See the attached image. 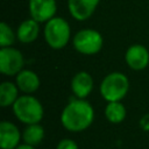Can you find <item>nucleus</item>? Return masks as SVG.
<instances>
[{
	"label": "nucleus",
	"instance_id": "obj_1",
	"mask_svg": "<svg viewBox=\"0 0 149 149\" xmlns=\"http://www.w3.org/2000/svg\"><path fill=\"white\" fill-rule=\"evenodd\" d=\"M94 120V109L85 99L71 100L61 113L62 126L71 132L79 133L87 129Z\"/></svg>",
	"mask_w": 149,
	"mask_h": 149
},
{
	"label": "nucleus",
	"instance_id": "obj_2",
	"mask_svg": "<svg viewBox=\"0 0 149 149\" xmlns=\"http://www.w3.org/2000/svg\"><path fill=\"white\" fill-rule=\"evenodd\" d=\"M12 107L15 118L24 125L40 123L43 119V106L40 100L31 94L20 95Z\"/></svg>",
	"mask_w": 149,
	"mask_h": 149
},
{
	"label": "nucleus",
	"instance_id": "obj_3",
	"mask_svg": "<svg viewBox=\"0 0 149 149\" xmlns=\"http://www.w3.org/2000/svg\"><path fill=\"white\" fill-rule=\"evenodd\" d=\"M100 94L107 101H121L129 90V80L122 72H111L100 83Z\"/></svg>",
	"mask_w": 149,
	"mask_h": 149
},
{
	"label": "nucleus",
	"instance_id": "obj_4",
	"mask_svg": "<svg viewBox=\"0 0 149 149\" xmlns=\"http://www.w3.org/2000/svg\"><path fill=\"white\" fill-rule=\"evenodd\" d=\"M43 35L47 44L51 49L54 50L63 49L68 44L71 37L70 24L65 19L55 16L48 22H45Z\"/></svg>",
	"mask_w": 149,
	"mask_h": 149
},
{
	"label": "nucleus",
	"instance_id": "obj_5",
	"mask_svg": "<svg viewBox=\"0 0 149 149\" xmlns=\"http://www.w3.org/2000/svg\"><path fill=\"white\" fill-rule=\"evenodd\" d=\"M73 48L81 55H95L102 49L104 38L95 29H81L76 33L72 40Z\"/></svg>",
	"mask_w": 149,
	"mask_h": 149
},
{
	"label": "nucleus",
	"instance_id": "obj_6",
	"mask_svg": "<svg viewBox=\"0 0 149 149\" xmlns=\"http://www.w3.org/2000/svg\"><path fill=\"white\" fill-rule=\"evenodd\" d=\"M24 58L21 51L13 47L0 49V72L5 76H16L23 70Z\"/></svg>",
	"mask_w": 149,
	"mask_h": 149
},
{
	"label": "nucleus",
	"instance_id": "obj_7",
	"mask_svg": "<svg viewBox=\"0 0 149 149\" xmlns=\"http://www.w3.org/2000/svg\"><path fill=\"white\" fill-rule=\"evenodd\" d=\"M30 17L38 23H45L56 15V0H29L28 3Z\"/></svg>",
	"mask_w": 149,
	"mask_h": 149
},
{
	"label": "nucleus",
	"instance_id": "obj_8",
	"mask_svg": "<svg viewBox=\"0 0 149 149\" xmlns=\"http://www.w3.org/2000/svg\"><path fill=\"white\" fill-rule=\"evenodd\" d=\"M125 61L132 70H143L149 65V51L142 44H133L126 50Z\"/></svg>",
	"mask_w": 149,
	"mask_h": 149
},
{
	"label": "nucleus",
	"instance_id": "obj_9",
	"mask_svg": "<svg viewBox=\"0 0 149 149\" xmlns=\"http://www.w3.org/2000/svg\"><path fill=\"white\" fill-rule=\"evenodd\" d=\"M22 139V134L17 126L10 121L0 122V148L1 149H15Z\"/></svg>",
	"mask_w": 149,
	"mask_h": 149
},
{
	"label": "nucleus",
	"instance_id": "obj_10",
	"mask_svg": "<svg viewBox=\"0 0 149 149\" xmlns=\"http://www.w3.org/2000/svg\"><path fill=\"white\" fill-rule=\"evenodd\" d=\"M100 0H68V8L77 21L87 20L95 10Z\"/></svg>",
	"mask_w": 149,
	"mask_h": 149
},
{
	"label": "nucleus",
	"instance_id": "obj_11",
	"mask_svg": "<svg viewBox=\"0 0 149 149\" xmlns=\"http://www.w3.org/2000/svg\"><path fill=\"white\" fill-rule=\"evenodd\" d=\"M93 78L86 71L77 72L71 79V91L78 99H85L93 90Z\"/></svg>",
	"mask_w": 149,
	"mask_h": 149
},
{
	"label": "nucleus",
	"instance_id": "obj_12",
	"mask_svg": "<svg viewBox=\"0 0 149 149\" xmlns=\"http://www.w3.org/2000/svg\"><path fill=\"white\" fill-rule=\"evenodd\" d=\"M15 84L24 94H31L40 87V78L33 70H22L15 76Z\"/></svg>",
	"mask_w": 149,
	"mask_h": 149
},
{
	"label": "nucleus",
	"instance_id": "obj_13",
	"mask_svg": "<svg viewBox=\"0 0 149 149\" xmlns=\"http://www.w3.org/2000/svg\"><path fill=\"white\" fill-rule=\"evenodd\" d=\"M38 33H40L38 22L30 17L22 21L19 24L16 29V38L21 43H31L37 38Z\"/></svg>",
	"mask_w": 149,
	"mask_h": 149
},
{
	"label": "nucleus",
	"instance_id": "obj_14",
	"mask_svg": "<svg viewBox=\"0 0 149 149\" xmlns=\"http://www.w3.org/2000/svg\"><path fill=\"white\" fill-rule=\"evenodd\" d=\"M19 87L16 84L12 81H3L0 85V106L1 107H9L13 106L14 102L17 100L19 95Z\"/></svg>",
	"mask_w": 149,
	"mask_h": 149
},
{
	"label": "nucleus",
	"instance_id": "obj_15",
	"mask_svg": "<svg viewBox=\"0 0 149 149\" xmlns=\"http://www.w3.org/2000/svg\"><path fill=\"white\" fill-rule=\"evenodd\" d=\"M44 139V128L40 123L27 125L22 132L23 143L37 147Z\"/></svg>",
	"mask_w": 149,
	"mask_h": 149
},
{
	"label": "nucleus",
	"instance_id": "obj_16",
	"mask_svg": "<svg viewBox=\"0 0 149 149\" xmlns=\"http://www.w3.org/2000/svg\"><path fill=\"white\" fill-rule=\"evenodd\" d=\"M126 107L121 101L107 102L105 107V116L111 123H120L126 118Z\"/></svg>",
	"mask_w": 149,
	"mask_h": 149
},
{
	"label": "nucleus",
	"instance_id": "obj_17",
	"mask_svg": "<svg viewBox=\"0 0 149 149\" xmlns=\"http://www.w3.org/2000/svg\"><path fill=\"white\" fill-rule=\"evenodd\" d=\"M15 38H16V34H14L12 28L6 22H1L0 23V47L1 48L10 47L14 43Z\"/></svg>",
	"mask_w": 149,
	"mask_h": 149
},
{
	"label": "nucleus",
	"instance_id": "obj_18",
	"mask_svg": "<svg viewBox=\"0 0 149 149\" xmlns=\"http://www.w3.org/2000/svg\"><path fill=\"white\" fill-rule=\"evenodd\" d=\"M56 149H79V148H78V144L73 140H71V139H62L57 143Z\"/></svg>",
	"mask_w": 149,
	"mask_h": 149
},
{
	"label": "nucleus",
	"instance_id": "obj_19",
	"mask_svg": "<svg viewBox=\"0 0 149 149\" xmlns=\"http://www.w3.org/2000/svg\"><path fill=\"white\" fill-rule=\"evenodd\" d=\"M15 149H36V147L30 146V144H27V143H22V144H19Z\"/></svg>",
	"mask_w": 149,
	"mask_h": 149
}]
</instances>
